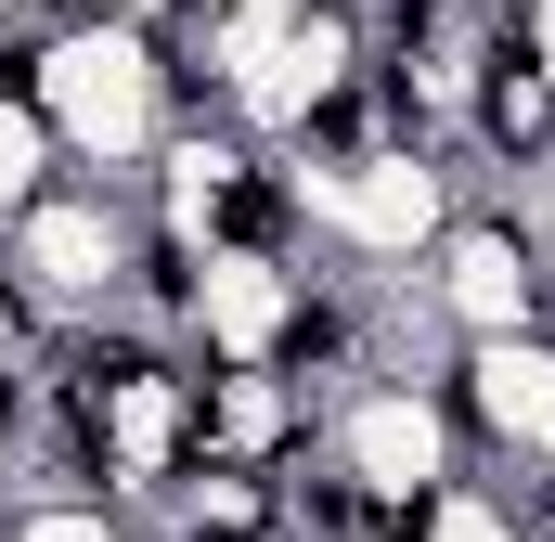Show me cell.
<instances>
[{
    "label": "cell",
    "instance_id": "obj_1",
    "mask_svg": "<svg viewBox=\"0 0 555 542\" xmlns=\"http://www.w3.org/2000/svg\"><path fill=\"white\" fill-rule=\"evenodd\" d=\"M26 104H39V130L65 142L78 181H142V155L181 130L168 39L130 26V13H91V0L26 39Z\"/></svg>",
    "mask_w": 555,
    "mask_h": 542
},
{
    "label": "cell",
    "instance_id": "obj_2",
    "mask_svg": "<svg viewBox=\"0 0 555 542\" xmlns=\"http://www.w3.org/2000/svg\"><path fill=\"white\" fill-rule=\"evenodd\" d=\"M0 271H13V297L39 310V336H104V323L142 336V271H155L142 181H78V168H65V181L0 233Z\"/></svg>",
    "mask_w": 555,
    "mask_h": 542
},
{
    "label": "cell",
    "instance_id": "obj_3",
    "mask_svg": "<svg viewBox=\"0 0 555 542\" xmlns=\"http://www.w3.org/2000/svg\"><path fill=\"white\" fill-rule=\"evenodd\" d=\"M310 452H323V478L362 504V517H414L439 478H465V413H452V388H414V375H362L349 401H323V426H310Z\"/></svg>",
    "mask_w": 555,
    "mask_h": 542
},
{
    "label": "cell",
    "instance_id": "obj_4",
    "mask_svg": "<svg viewBox=\"0 0 555 542\" xmlns=\"http://www.w3.org/2000/svg\"><path fill=\"white\" fill-rule=\"evenodd\" d=\"M310 310H323V259L310 246H207L194 284H181V349L194 362H297V336H310Z\"/></svg>",
    "mask_w": 555,
    "mask_h": 542
},
{
    "label": "cell",
    "instance_id": "obj_5",
    "mask_svg": "<svg viewBox=\"0 0 555 542\" xmlns=\"http://www.w3.org/2000/svg\"><path fill=\"white\" fill-rule=\"evenodd\" d=\"M426 284V310L478 349V336H543L555 323V284H543V246L504 220V207H452V233L414 259Z\"/></svg>",
    "mask_w": 555,
    "mask_h": 542
},
{
    "label": "cell",
    "instance_id": "obj_6",
    "mask_svg": "<svg viewBox=\"0 0 555 542\" xmlns=\"http://www.w3.org/2000/svg\"><path fill=\"white\" fill-rule=\"evenodd\" d=\"M452 413H465V465L478 478H555V323L543 336H478L452 362Z\"/></svg>",
    "mask_w": 555,
    "mask_h": 542
},
{
    "label": "cell",
    "instance_id": "obj_7",
    "mask_svg": "<svg viewBox=\"0 0 555 542\" xmlns=\"http://www.w3.org/2000/svg\"><path fill=\"white\" fill-rule=\"evenodd\" d=\"M310 452V401L272 362H194V465H246V478H284Z\"/></svg>",
    "mask_w": 555,
    "mask_h": 542
},
{
    "label": "cell",
    "instance_id": "obj_8",
    "mask_svg": "<svg viewBox=\"0 0 555 542\" xmlns=\"http://www.w3.org/2000/svg\"><path fill=\"white\" fill-rule=\"evenodd\" d=\"M388 542H530V491L465 465V478H439V491H426V504H414Z\"/></svg>",
    "mask_w": 555,
    "mask_h": 542
},
{
    "label": "cell",
    "instance_id": "obj_9",
    "mask_svg": "<svg viewBox=\"0 0 555 542\" xmlns=\"http://www.w3.org/2000/svg\"><path fill=\"white\" fill-rule=\"evenodd\" d=\"M52 181H65V142L39 130V104H26V91H0V233H13Z\"/></svg>",
    "mask_w": 555,
    "mask_h": 542
},
{
    "label": "cell",
    "instance_id": "obj_10",
    "mask_svg": "<svg viewBox=\"0 0 555 542\" xmlns=\"http://www.w3.org/2000/svg\"><path fill=\"white\" fill-rule=\"evenodd\" d=\"M504 26H517V52H530V65H543V91H555V0H517V13H504Z\"/></svg>",
    "mask_w": 555,
    "mask_h": 542
},
{
    "label": "cell",
    "instance_id": "obj_11",
    "mask_svg": "<svg viewBox=\"0 0 555 542\" xmlns=\"http://www.w3.org/2000/svg\"><path fill=\"white\" fill-rule=\"evenodd\" d=\"M91 13H130V26H155V39H168V26H181L194 0H91Z\"/></svg>",
    "mask_w": 555,
    "mask_h": 542
},
{
    "label": "cell",
    "instance_id": "obj_12",
    "mask_svg": "<svg viewBox=\"0 0 555 542\" xmlns=\"http://www.w3.org/2000/svg\"><path fill=\"white\" fill-rule=\"evenodd\" d=\"M504 13H517V0H504Z\"/></svg>",
    "mask_w": 555,
    "mask_h": 542
}]
</instances>
